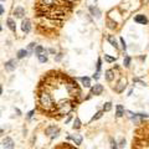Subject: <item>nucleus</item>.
Returning a JSON list of instances; mask_svg holds the SVG:
<instances>
[{"label": "nucleus", "mask_w": 149, "mask_h": 149, "mask_svg": "<svg viewBox=\"0 0 149 149\" xmlns=\"http://www.w3.org/2000/svg\"><path fill=\"white\" fill-rule=\"evenodd\" d=\"M66 4H68V5H71V4H73V3H76L77 0H63Z\"/></svg>", "instance_id": "obj_29"}, {"label": "nucleus", "mask_w": 149, "mask_h": 149, "mask_svg": "<svg viewBox=\"0 0 149 149\" xmlns=\"http://www.w3.org/2000/svg\"><path fill=\"white\" fill-rule=\"evenodd\" d=\"M103 92V87H102V85H100V83H97V85H94L92 89H91V93L92 94H94V96H98V94H101Z\"/></svg>", "instance_id": "obj_4"}, {"label": "nucleus", "mask_w": 149, "mask_h": 149, "mask_svg": "<svg viewBox=\"0 0 149 149\" xmlns=\"http://www.w3.org/2000/svg\"><path fill=\"white\" fill-rule=\"evenodd\" d=\"M111 148L112 149H117L118 148V145H117V143L113 140V139H111Z\"/></svg>", "instance_id": "obj_27"}, {"label": "nucleus", "mask_w": 149, "mask_h": 149, "mask_svg": "<svg viewBox=\"0 0 149 149\" xmlns=\"http://www.w3.org/2000/svg\"><path fill=\"white\" fill-rule=\"evenodd\" d=\"M81 81H82V83L85 85V87H89V86H91V81H89L88 77H82Z\"/></svg>", "instance_id": "obj_17"}, {"label": "nucleus", "mask_w": 149, "mask_h": 149, "mask_svg": "<svg viewBox=\"0 0 149 149\" xmlns=\"http://www.w3.org/2000/svg\"><path fill=\"white\" fill-rule=\"evenodd\" d=\"M124 145H126V140H124V139H122V140H120V143H119V148H124Z\"/></svg>", "instance_id": "obj_28"}, {"label": "nucleus", "mask_w": 149, "mask_h": 149, "mask_svg": "<svg viewBox=\"0 0 149 149\" xmlns=\"http://www.w3.org/2000/svg\"><path fill=\"white\" fill-rule=\"evenodd\" d=\"M21 29H22V31H24L25 34L30 32V30H31V22H30L29 19H25V20H22V24H21Z\"/></svg>", "instance_id": "obj_3"}, {"label": "nucleus", "mask_w": 149, "mask_h": 149, "mask_svg": "<svg viewBox=\"0 0 149 149\" xmlns=\"http://www.w3.org/2000/svg\"><path fill=\"white\" fill-rule=\"evenodd\" d=\"M106 78H107L108 82H111V81L114 80V73H113L112 70H107V71H106Z\"/></svg>", "instance_id": "obj_11"}, {"label": "nucleus", "mask_w": 149, "mask_h": 149, "mask_svg": "<svg viewBox=\"0 0 149 149\" xmlns=\"http://www.w3.org/2000/svg\"><path fill=\"white\" fill-rule=\"evenodd\" d=\"M61 59H62V54H57V56L55 57V61H57V62H59Z\"/></svg>", "instance_id": "obj_31"}, {"label": "nucleus", "mask_w": 149, "mask_h": 149, "mask_svg": "<svg viewBox=\"0 0 149 149\" xmlns=\"http://www.w3.org/2000/svg\"><path fill=\"white\" fill-rule=\"evenodd\" d=\"M93 78H94V80H98V78H100V72H98V71L93 74Z\"/></svg>", "instance_id": "obj_32"}, {"label": "nucleus", "mask_w": 149, "mask_h": 149, "mask_svg": "<svg viewBox=\"0 0 149 149\" xmlns=\"http://www.w3.org/2000/svg\"><path fill=\"white\" fill-rule=\"evenodd\" d=\"M132 119H133V122L135 123V124H139V123H140V117H139L138 114H135Z\"/></svg>", "instance_id": "obj_23"}, {"label": "nucleus", "mask_w": 149, "mask_h": 149, "mask_svg": "<svg viewBox=\"0 0 149 149\" xmlns=\"http://www.w3.org/2000/svg\"><path fill=\"white\" fill-rule=\"evenodd\" d=\"M104 60H106L107 62H114V61H116L114 57H111V56H108V55H104Z\"/></svg>", "instance_id": "obj_22"}, {"label": "nucleus", "mask_w": 149, "mask_h": 149, "mask_svg": "<svg viewBox=\"0 0 149 149\" xmlns=\"http://www.w3.org/2000/svg\"><path fill=\"white\" fill-rule=\"evenodd\" d=\"M3 147L5 149H14V142L11 138H5L3 140Z\"/></svg>", "instance_id": "obj_5"}, {"label": "nucleus", "mask_w": 149, "mask_h": 149, "mask_svg": "<svg viewBox=\"0 0 149 149\" xmlns=\"http://www.w3.org/2000/svg\"><path fill=\"white\" fill-rule=\"evenodd\" d=\"M32 114H34V111H30V112H29V114H28V117L30 118V117H31Z\"/></svg>", "instance_id": "obj_35"}, {"label": "nucleus", "mask_w": 149, "mask_h": 149, "mask_svg": "<svg viewBox=\"0 0 149 149\" xmlns=\"http://www.w3.org/2000/svg\"><path fill=\"white\" fill-rule=\"evenodd\" d=\"M70 138H71V139H73L76 144H81V143H82V137H81L80 134H73V135H71Z\"/></svg>", "instance_id": "obj_12"}, {"label": "nucleus", "mask_w": 149, "mask_h": 149, "mask_svg": "<svg viewBox=\"0 0 149 149\" xmlns=\"http://www.w3.org/2000/svg\"><path fill=\"white\" fill-rule=\"evenodd\" d=\"M45 51H46V50H45L42 46H36V48H35V52H36V55H37V56H39V55H41V54H44Z\"/></svg>", "instance_id": "obj_18"}, {"label": "nucleus", "mask_w": 149, "mask_h": 149, "mask_svg": "<svg viewBox=\"0 0 149 149\" xmlns=\"http://www.w3.org/2000/svg\"><path fill=\"white\" fill-rule=\"evenodd\" d=\"M126 86H127V80H126V78H122V80L119 81L118 83L116 85V87H114V89H116V92H118V93H120V92H123V91H124V88H126Z\"/></svg>", "instance_id": "obj_2"}, {"label": "nucleus", "mask_w": 149, "mask_h": 149, "mask_svg": "<svg viewBox=\"0 0 149 149\" xmlns=\"http://www.w3.org/2000/svg\"><path fill=\"white\" fill-rule=\"evenodd\" d=\"M35 42H31V44L29 45V47H28V50H29L30 52H32V51H34V48H36V46H35Z\"/></svg>", "instance_id": "obj_26"}, {"label": "nucleus", "mask_w": 149, "mask_h": 149, "mask_svg": "<svg viewBox=\"0 0 149 149\" xmlns=\"http://www.w3.org/2000/svg\"><path fill=\"white\" fill-rule=\"evenodd\" d=\"M57 132H59V128H57L56 126H50V127H47L46 131H45V133L47 134V135H50L51 138H55V137L57 135Z\"/></svg>", "instance_id": "obj_1"}, {"label": "nucleus", "mask_w": 149, "mask_h": 149, "mask_svg": "<svg viewBox=\"0 0 149 149\" xmlns=\"http://www.w3.org/2000/svg\"><path fill=\"white\" fill-rule=\"evenodd\" d=\"M129 63H131V59H129L128 56H126V57H124V66H126V67H128V66H129Z\"/></svg>", "instance_id": "obj_25"}, {"label": "nucleus", "mask_w": 149, "mask_h": 149, "mask_svg": "<svg viewBox=\"0 0 149 149\" xmlns=\"http://www.w3.org/2000/svg\"><path fill=\"white\" fill-rule=\"evenodd\" d=\"M6 22H8V26H9V29L11 30V31H15V30H16V26H15V22L13 19H8Z\"/></svg>", "instance_id": "obj_14"}, {"label": "nucleus", "mask_w": 149, "mask_h": 149, "mask_svg": "<svg viewBox=\"0 0 149 149\" xmlns=\"http://www.w3.org/2000/svg\"><path fill=\"white\" fill-rule=\"evenodd\" d=\"M107 40H108V42L112 45L114 48H118L117 41H116V39H114V36H113V35H108V36H107Z\"/></svg>", "instance_id": "obj_9"}, {"label": "nucleus", "mask_w": 149, "mask_h": 149, "mask_svg": "<svg viewBox=\"0 0 149 149\" xmlns=\"http://www.w3.org/2000/svg\"><path fill=\"white\" fill-rule=\"evenodd\" d=\"M37 57H39V61H40L41 63H44V62H46V61H47V52L45 51L44 54H41V55H39Z\"/></svg>", "instance_id": "obj_15"}, {"label": "nucleus", "mask_w": 149, "mask_h": 149, "mask_svg": "<svg viewBox=\"0 0 149 149\" xmlns=\"http://www.w3.org/2000/svg\"><path fill=\"white\" fill-rule=\"evenodd\" d=\"M81 127V122H80V119L78 118H76L74 119V122H73V128L74 129H78Z\"/></svg>", "instance_id": "obj_21"}, {"label": "nucleus", "mask_w": 149, "mask_h": 149, "mask_svg": "<svg viewBox=\"0 0 149 149\" xmlns=\"http://www.w3.org/2000/svg\"><path fill=\"white\" fill-rule=\"evenodd\" d=\"M120 44H122V47H123V50H126V48H127V46H126V42H124V39H120Z\"/></svg>", "instance_id": "obj_30"}, {"label": "nucleus", "mask_w": 149, "mask_h": 149, "mask_svg": "<svg viewBox=\"0 0 149 149\" xmlns=\"http://www.w3.org/2000/svg\"><path fill=\"white\" fill-rule=\"evenodd\" d=\"M14 15L16 16V17L21 19V17L25 15V10H24L22 8H20V6H19V8H16V9L14 10Z\"/></svg>", "instance_id": "obj_8"}, {"label": "nucleus", "mask_w": 149, "mask_h": 149, "mask_svg": "<svg viewBox=\"0 0 149 149\" xmlns=\"http://www.w3.org/2000/svg\"><path fill=\"white\" fill-rule=\"evenodd\" d=\"M107 24H108V28L109 29H116L117 28V24L114 21H112L111 19H107Z\"/></svg>", "instance_id": "obj_19"}, {"label": "nucleus", "mask_w": 149, "mask_h": 149, "mask_svg": "<svg viewBox=\"0 0 149 149\" xmlns=\"http://www.w3.org/2000/svg\"><path fill=\"white\" fill-rule=\"evenodd\" d=\"M102 114H103V112H97V113H96V116H93L92 120H96V119L101 118V117H102Z\"/></svg>", "instance_id": "obj_24"}, {"label": "nucleus", "mask_w": 149, "mask_h": 149, "mask_svg": "<svg viewBox=\"0 0 149 149\" xmlns=\"http://www.w3.org/2000/svg\"><path fill=\"white\" fill-rule=\"evenodd\" d=\"M100 68H101V60L98 59V61H97V70L100 71Z\"/></svg>", "instance_id": "obj_33"}, {"label": "nucleus", "mask_w": 149, "mask_h": 149, "mask_svg": "<svg viewBox=\"0 0 149 149\" xmlns=\"http://www.w3.org/2000/svg\"><path fill=\"white\" fill-rule=\"evenodd\" d=\"M134 21L135 22H139V24H147L148 22V20H147V17L144 15H137L134 17Z\"/></svg>", "instance_id": "obj_7"}, {"label": "nucleus", "mask_w": 149, "mask_h": 149, "mask_svg": "<svg viewBox=\"0 0 149 149\" xmlns=\"http://www.w3.org/2000/svg\"><path fill=\"white\" fill-rule=\"evenodd\" d=\"M111 108H112V103H111V102H107V103H104V106H103V111L108 112V111H111Z\"/></svg>", "instance_id": "obj_20"}, {"label": "nucleus", "mask_w": 149, "mask_h": 149, "mask_svg": "<svg viewBox=\"0 0 149 149\" xmlns=\"http://www.w3.org/2000/svg\"><path fill=\"white\" fill-rule=\"evenodd\" d=\"M123 114H124V108H123L120 104H118V106H117V112H116V116H117V117H122Z\"/></svg>", "instance_id": "obj_13"}, {"label": "nucleus", "mask_w": 149, "mask_h": 149, "mask_svg": "<svg viewBox=\"0 0 149 149\" xmlns=\"http://www.w3.org/2000/svg\"><path fill=\"white\" fill-rule=\"evenodd\" d=\"M89 11H91V14L93 15V16H96V17H100L101 16V11L97 8H94V6H89Z\"/></svg>", "instance_id": "obj_10"}, {"label": "nucleus", "mask_w": 149, "mask_h": 149, "mask_svg": "<svg viewBox=\"0 0 149 149\" xmlns=\"http://www.w3.org/2000/svg\"><path fill=\"white\" fill-rule=\"evenodd\" d=\"M26 55H28V51L26 50H19L17 51V59H24Z\"/></svg>", "instance_id": "obj_16"}, {"label": "nucleus", "mask_w": 149, "mask_h": 149, "mask_svg": "<svg viewBox=\"0 0 149 149\" xmlns=\"http://www.w3.org/2000/svg\"><path fill=\"white\" fill-rule=\"evenodd\" d=\"M16 65H17V62L15 60H10V61L5 62V68H6V71H13V70H15Z\"/></svg>", "instance_id": "obj_6"}, {"label": "nucleus", "mask_w": 149, "mask_h": 149, "mask_svg": "<svg viewBox=\"0 0 149 149\" xmlns=\"http://www.w3.org/2000/svg\"><path fill=\"white\" fill-rule=\"evenodd\" d=\"M70 120H71V114H68V118L66 119V123H68Z\"/></svg>", "instance_id": "obj_36"}, {"label": "nucleus", "mask_w": 149, "mask_h": 149, "mask_svg": "<svg viewBox=\"0 0 149 149\" xmlns=\"http://www.w3.org/2000/svg\"><path fill=\"white\" fill-rule=\"evenodd\" d=\"M0 14H1V15L4 14V8H3V5L0 6Z\"/></svg>", "instance_id": "obj_34"}]
</instances>
